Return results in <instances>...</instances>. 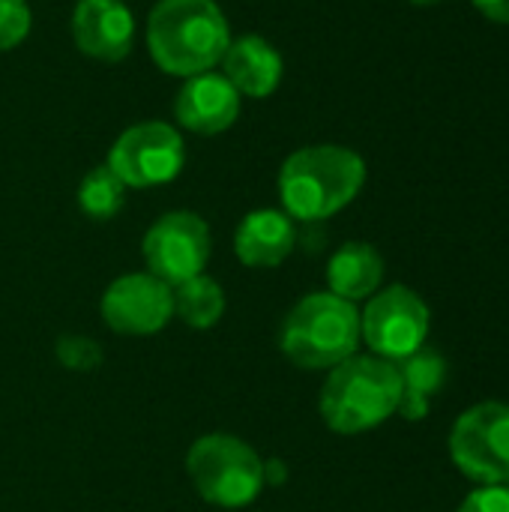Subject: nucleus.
Returning <instances> with one entry per match:
<instances>
[{
  "label": "nucleus",
  "mask_w": 509,
  "mask_h": 512,
  "mask_svg": "<svg viewBox=\"0 0 509 512\" xmlns=\"http://www.w3.org/2000/svg\"><path fill=\"white\" fill-rule=\"evenodd\" d=\"M396 369H399V381H402L399 414L411 423L426 420L438 390L447 381V360L435 348L423 345L414 354L402 357L396 363Z\"/></svg>",
  "instance_id": "dca6fc26"
},
{
  "label": "nucleus",
  "mask_w": 509,
  "mask_h": 512,
  "mask_svg": "<svg viewBox=\"0 0 509 512\" xmlns=\"http://www.w3.org/2000/svg\"><path fill=\"white\" fill-rule=\"evenodd\" d=\"M222 69H225L222 75L231 81V87L240 96L267 99L282 84L285 63H282V54L273 48V42L249 33V36L231 39L222 57Z\"/></svg>",
  "instance_id": "4468645a"
},
{
  "label": "nucleus",
  "mask_w": 509,
  "mask_h": 512,
  "mask_svg": "<svg viewBox=\"0 0 509 512\" xmlns=\"http://www.w3.org/2000/svg\"><path fill=\"white\" fill-rule=\"evenodd\" d=\"M99 312L120 336H153L174 318V288L153 273H126L105 288Z\"/></svg>",
  "instance_id": "9d476101"
},
{
  "label": "nucleus",
  "mask_w": 509,
  "mask_h": 512,
  "mask_svg": "<svg viewBox=\"0 0 509 512\" xmlns=\"http://www.w3.org/2000/svg\"><path fill=\"white\" fill-rule=\"evenodd\" d=\"M174 315L192 330H210L225 315V288L207 273L174 288Z\"/></svg>",
  "instance_id": "f3484780"
},
{
  "label": "nucleus",
  "mask_w": 509,
  "mask_h": 512,
  "mask_svg": "<svg viewBox=\"0 0 509 512\" xmlns=\"http://www.w3.org/2000/svg\"><path fill=\"white\" fill-rule=\"evenodd\" d=\"M408 3H414V6H435V3H444V0H408Z\"/></svg>",
  "instance_id": "b1692460"
},
{
  "label": "nucleus",
  "mask_w": 509,
  "mask_h": 512,
  "mask_svg": "<svg viewBox=\"0 0 509 512\" xmlns=\"http://www.w3.org/2000/svg\"><path fill=\"white\" fill-rule=\"evenodd\" d=\"M240 99L243 96L231 87V81L210 69L186 78L174 102V117L195 135H219L237 123Z\"/></svg>",
  "instance_id": "f8f14e48"
},
{
  "label": "nucleus",
  "mask_w": 509,
  "mask_h": 512,
  "mask_svg": "<svg viewBox=\"0 0 509 512\" xmlns=\"http://www.w3.org/2000/svg\"><path fill=\"white\" fill-rule=\"evenodd\" d=\"M381 282H384V258L372 243L351 240V243L339 246L327 264L330 294H336L348 303L369 300L381 288Z\"/></svg>",
  "instance_id": "2eb2a0df"
},
{
  "label": "nucleus",
  "mask_w": 509,
  "mask_h": 512,
  "mask_svg": "<svg viewBox=\"0 0 509 512\" xmlns=\"http://www.w3.org/2000/svg\"><path fill=\"white\" fill-rule=\"evenodd\" d=\"M210 252V225L192 210H171L159 216L141 240L147 273H153L171 288L201 276L210 261Z\"/></svg>",
  "instance_id": "1a4fd4ad"
},
{
  "label": "nucleus",
  "mask_w": 509,
  "mask_h": 512,
  "mask_svg": "<svg viewBox=\"0 0 509 512\" xmlns=\"http://www.w3.org/2000/svg\"><path fill=\"white\" fill-rule=\"evenodd\" d=\"M459 512H509V489L507 486H483L462 501Z\"/></svg>",
  "instance_id": "412c9836"
},
{
  "label": "nucleus",
  "mask_w": 509,
  "mask_h": 512,
  "mask_svg": "<svg viewBox=\"0 0 509 512\" xmlns=\"http://www.w3.org/2000/svg\"><path fill=\"white\" fill-rule=\"evenodd\" d=\"M507 489H509V483H507Z\"/></svg>",
  "instance_id": "393cba45"
},
{
  "label": "nucleus",
  "mask_w": 509,
  "mask_h": 512,
  "mask_svg": "<svg viewBox=\"0 0 509 512\" xmlns=\"http://www.w3.org/2000/svg\"><path fill=\"white\" fill-rule=\"evenodd\" d=\"M402 381L390 360L375 354H354L330 369L318 411L336 435H363L387 423L399 411Z\"/></svg>",
  "instance_id": "7ed1b4c3"
},
{
  "label": "nucleus",
  "mask_w": 509,
  "mask_h": 512,
  "mask_svg": "<svg viewBox=\"0 0 509 512\" xmlns=\"http://www.w3.org/2000/svg\"><path fill=\"white\" fill-rule=\"evenodd\" d=\"M366 183V162L351 147L315 144L294 150L279 171L282 210L297 222H324L345 210Z\"/></svg>",
  "instance_id": "f03ea898"
},
{
  "label": "nucleus",
  "mask_w": 509,
  "mask_h": 512,
  "mask_svg": "<svg viewBox=\"0 0 509 512\" xmlns=\"http://www.w3.org/2000/svg\"><path fill=\"white\" fill-rule=\"evenodd\" d=\"M126 189H153L177 180L186 165L183 135L165 120L135 123L117 135L105 162Z\"/></svg>",
  "instance_id": "0eeeda50"
},
{
  "label": "nucleus",
  "mask_w": 509,
  "mask_h": 512,
  "mask_svg": "<svg viewBox=\"0 0 509 512\" xmlns=\"http://www.w3.org/2000/svg\"><path fill=\"white\" fill-rule=\"evenodd\" d=\"M453 465L480 486L509 483V405L480 402L468 408L450 432Z\"/></svg>",
  "instance_id": "423d86ee"
},
{
  "label": "nucleus",
  "mask_w": 509,
  "mask_h": 512,
  "mask_svg": "<svg viewBox=\"0 0 509 512\" xmlns=\"http://www.w3.org/2000/svg\"><path fill=\"white\" fill-rule=\"evenodd\" d=\"M123 204H126V186L108 165H96L84 174L78 186V207L87 219L108 222L123 210Z\"/></svg>",
  "instance_id": "a211bd4d"
},
{
  "label": "nucleus",
  "mask_w": 509,
  "mask_h": 512,
  "mask_svg": "<svg viewBox=\"0 0 509 512\" xmlns=\"http://www.w3.org/2000/svg\"><path fill=\"white\" fill-rule=\"evenodd\" d=\"M33 15L27 0H0V51L18 48L30 33Z\"/></svg>",
  "instance_id": "aec40b11"
},
{
  "label": "nucleus",
  "mask_w": 509,
  "mask_h": 512,
  "mask_svg": "<svg viewBox=\"0 0 509 512\" xmlns=\"http://www.w3.org/2000/svg\"><path fill=\"white\" fill-rule=\"evenodd\" d=\"M363 342L360 309L330 291L306 294L279 327V351L306 372H330Z\"/></svg>",
  "instance_id": "20e7f679"
},
{
  "label": "nucleus",
  "mask_w": 509,
  "mask_h": 512,
  "mask_svg": "<svg viewBox=\"0 0 509 512\" xmlns=\"http://www.w3.org/2000/svg\"><path fill=\"white\" fill-rule=\"evenodd\" d=\"M186 474L195 492L222 510H243L267 489L264 459L237 435H201L186 453Z\"/></svg>",
  "instance_id": "39448f33"
},
{
  "label": "nucleus",
  "mask_w": 509,
  "mask_h": 512,
  "mask_svg": "<svg viewBox=\"0 0 509 512\" xmlns=\"http://www.w3.org/2000/svg\"><path fill=\"white\" fill-rule=\"evenodd\" d=\"M54 354H57L60 366L69 369V372H93V369H99V363L105 357L99 342L90 339V336H81V333L60 336L57 345H54Z\"/></svg>",
  "instance_id": "6ab92c4d"
},
{
  "label": "nucleus",
  "mask_w": 509,
  "mask_h": 512,
  "mask_svg": "<svg viewBox=\"0 0 509 512\" xmlns=\"http://www.w3.org/2000/svg\"><path fill=\"white\" fill-rule=\"evenodd\" d=\"M429 321V306L417 291L408 285H390L369 297L360 312V333L375 357L399 363L426 345Z\"/></svg>",
  "instance_id": "6e6552de"
},
{
  "label": "nucleus",
  "mask_w": 509,
  "mask_h": 512,
  "mask_svg": "<svg viewBox=\"0 0 509 512\" xmlns=\"http://www.w3.org/2000/svg\"><path fill=\"white\" fill-rule=\"evenodd\" d=\"M72 36L87 57L117 63L132 51L135 15L123 0H78L72 12Z\"/></svg>",
  "instance_id": "9b49d317"
},
{
  "label": "nucleus",
  "mask_w": 509,
  "mask_h": 512,
  "mask_svg": "<svg viewBox=\"0 0 509 512\" xmlns=\"http://www.w3.org/2000/svg\"><path fill=\"white\" fill-rule=\"evenodd\" d=\"M231 45L216 0H159L147 21V48L165 75L192 78L222 63Z\"/></svg>",
  "instance_id": "f257e3e1"
},
{
  "label": "nucleus",
  "mask_w": 509,
  "mask_h": 512,
  "mask_svg": "<svg viewBox=\"0 0 509 512\" xmlns=\"http://www.w3.org/2000/svg\"><path fill=\"white\" fill-rule=\"evenodd\" d=\"M474 6L495 24H509V0H474Z\"/></svg>",
  "instance_id": "4be33fe9"
},
{
  "label": "nucleus",
  "mask_w": 509,
  "mask_h": 512,
  "mask_svg": "<svg viewBox=\"0 0 509 512\" xmlns=\"http://www.w3.org/2000/svg\"><path fill=\"white\" fill-rule=\"evenodd\" d=\"M288 480V471L282 465V459H267L264 462V483L267 486H282Z\"/></svg>",
  "instance_id": "5701e85b"
},
{
  "label": "nucleus",
  "mask_w": 509,
  "mask_h": 512,
  "mask_svg": "<svg viewBox=\"0 0 509 512\" xmlns=\"http://www.w3.org/2000/svg\"><path fill=\"white\" fill-rule=\"evenodd\" d=\"M297 246L294 219L285 210H252L234 231V255L243 267H279Z\"/></svg>",
  "instance_id": "ddd939ff"
}]
</instances>
